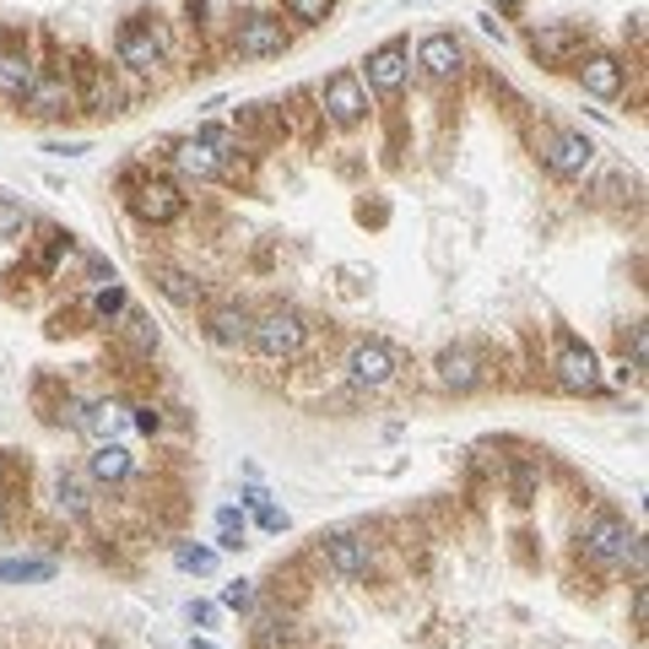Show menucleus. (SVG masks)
<instances>
[{"label": "nucleus", "instance_id": "obj_19", "mask_svg": "<svg viewBox=\"0 0 649 649\" xmlns=\"http://www.w3.org/2000/svg\"><path fill=\"white\" fill-rule=\"evenodd\" d=\"M82 109H93V114H120V87L103 76V65H87V71H82Z\"/></svg>", "mask_w": 649, "mask_h": 649}, {"label": "nucleus", "instance_id": "obj_29", "mask_svg": "<svg viewBox=\"0 0 649 649\" xmlns=\"http://www.w3.org/2000/svg\"><path fill=\"white\" fill-rule=\"evenodd\" d=\"M27 206L22 200H11V195H0V238H22L27 233Z\"/></svg>", "mask_w": 649, "mask_h": 649}, {"label": "nucleus", "instance_id": "obj_22", "mask_svg": "<svg viewBox=\"0 0 649 649\" xmlns=\"http://www.w3.org/2000/svg\"><path fill=\"white\" fill-rule=\"evenodd\" d=\"M33 76H38V71H33V60H27V54L0 49V93H5V98H22Z\"/></svg>", "mask_w": 649, "mask_h": 649}, {"label": "nucleus", "instance_id": "obj_4", "mask_svg": "<svg viewBox=\"0 0 649 649\" xmlns=\"http://www.w3.org/2000/svg\"><path fill=\"white\" fill-rule=\"evenodd\" d=\"M406 76H412V54H406L401 38L379 44V49L363 60V87H374L379 98H395V93L406 87Z\"/></svg>", "mask_w": 649, "mask_h": 649}, {"label": "nucleus", "instance_id": "obj_24", "mask_svg": "<svg viewBox=\"0 0 649 649\" xmlns=\"http://www.w3.org/2000/svg\"><path fill=\"white\" fill-rule=\"evenodd\" d=\"M125 309H131V293H125L120 282H103V287L93 293V320H98V324L125 320Z\"/></svg>", "mask_w": 649, "mask_h": 649}, {"label": "nucleus", "instance_id": "obj_9", "mask_svg": "<svg viewBox=\"0 0 649 649\" xmlns=\"http://www.w3.org/2000/svg\"><path fill=\"white\" fill-rule=\"evenodd\" d=\"M541 158H547L552 173L579 179V173L596 162V142H590V136H579V131H547V136H541Z\"/></svg>", "mask_w": 649, "mask_h": 649}, {"label": "nucleus", "instance_id": "obj_23", "mask_svg": "<svg viewBox=\"0 0 649 649\" xmlns=\"http://www.w3.org/2000/svg\"><path fill=\"white\" fill-rule=\"evenodd\" d=\"M173 162H179V173H189V179H217V173H222V158H217L211 147H200V142H184V147L173 152Z\"/></svg>", "mask_w": 649, "mask_h": 649}, {"label": "nucleus", "instance_id": "obj_30", "mask_svg": "<svg viewBox=\"0 0 649 649\" xmlns=\"http://www.w3.org/2000/svg\"><path fill=\"white\" fill-rule=\"evenodd\" d=\"M125 335H131V346H136V352H158V324L147 320V315H131V309H125Z\"/></svg>", "mask_w": 649, "mask_h": 649}, {"label": "nucleus", "instance_id": "obj_15", "mask_svg": "<svg viewBox=\"0 0 649 649\" xmlns=\"http://www.w3.org/2000/svg\"><path fill=\"white\" fill-rule=\"evenodd\" d=\"M536 54L547 60V65H568V60H579L585 54V27L579 22H547V27H536Z\"/></svg>", "mask_w": 649, "mask_h": 649}, {"label": "nucleus", "instance_id": "obj_7", "mask_svg": "<svg viewBox=\"0 0 649 649\" xmlns=\"http://www.w3.org/2000/svg\"><path fill=\"white\" fill-rule=\"evenodd\" d=\"M395 368H401V357H395L384 341H357V346L346 352V379H352L357 390H384V384L395 379Z\"/></svg>", "mask_w": 649, "mask_h": 649}, {"label": "nucleus", "instance_id": "obj_5", "mask_svg": "<svg viewBox=\"0 0 649 649\" xmlns=\"http://www.w3.org/2000/svg\"><path fill=\"white\" fill-rule=\"evenodd\" d=\"M131 184H136L131 211H136L142 222L168 228V222H179V217H184V195H179V184H173V179H131Z\"/></svg>", "mask_w": 649, "mask_h": 649}, {"label": "nucleus", "instance_id": "obj_20", "mask_svg": "<svg viewBox=\"0 0 649 649\" xmlns=\"http://www.w3.org/2000/svg\"><path fill=\"white\" fill-rule=\"evenodd\" d=\"M120 428H125V406H120V401H93V406H87V428H82V433H87L93 444L120 439Z\"/></svg>", "mask_w": 649, "mask_h": 649}, {"label": "nucleus", "instance_id": "obj_31", "mask_svg": "<svg viewBox=\"0 0 649 649\" xmlns=\"http://www.w3.org/2000/svg\"><path fill=\"white\" fill-rule=\"evenodd\" d=\"M222 607H228V612H249V607H255V585H249V579L228 585V590H222Z\"/></svg>", "mask_w": 649, "mask_h": 649}, {"label": "nucleus", "instance_id": "obj_12", "mask_svg": "<svg viewBox=\"0 0 649 649\" xmlns=\"http://www.w3.org/2000/svg\"><path fill=\"white\" fill-rule=\"evenodd\" d=\"M114 60L131 65V71H158V60H162L158 33H152L147 22H125V27L114 33Z\"/></svg>", "mask_w": 649, "mask_h": 649}, {"label": "nucleus", "instance_id": "obj_10", "mask_svg": "<svg viewBox=\"0 0 649 649\" xmlns=\"http://www.w3.org/2000/svg\"><path fill=\"white\" fill-rule=\"evenodd\" d=\"M22 109L38 114V120H60V114H71V109H76V93H71L65 71H38V76L27 82V93H22Z\"/></svg>", "mask_w": 649, "mask_h": 649}, {"label": "nucleus", "instance_id": "obj_2", "mask_svg": "<svg viewBox=\"0 0 649 649\" xmlns=\"http://www.w3.org/2000/svg\"><path fill=\"white\" fill-rule=\"evenodd\" d=\"M304 335H309V324L298 309H271V315H260L255 330H249V346L266 357V363H287V357H298L304 352Z\"/></svg>", "mask_w": 649, "mask_h": 649}, {"label": "nucleus", "instance_id": "obj_27", "mask_svg": "<svg viewBox=\"0 0 649 649\" xmlns=\"http://www.w3.org/2000/svg\"><path fill=\"white\" fill-rule=\"evenodd\" d=\"M54 503L76 519V514H87V487H82V477H71V472H60L54 477Z\"/></svg>", "mask_w": 649, "mask_h": 649}, {"label": "nucleus", "instance_id": "obj_33", "mask_svg": "<svg viewBox=\"0 0 649 649\" xmlns=\"http://www.w3.org/2000/svg\"><path fill=\"white\" fill-rule=\"evenodd\" d=\"M287 11H293V22H324L330 0H287Z\"/></svg>", "mask_w": 649, "mask_h": 649}, {"label": "nucleus", "instance_id": "obj_38", "mask_svg": "<svg viewBox=\"0 0 649 649\" xmlns=\"http://www.w3.org/2000/svg\"><path fill=\"white\" fill-rule=\"evenodd\" d=\"M492 5H503V11H509V5H519V0H492Z\"/></svg>", "mask_w": 649, "mask_h": 649}, {"label": "nucleus", "instance_id": "obj_3", "mask_svg": "<svg viewBox=\"0 0 649 649\" xmlns=\"http://www.w3.org/2000/svg\"><path fill=\"white\" fill-rule=\"evenodd\" d=\"M233 49H238L244 60H271V54H282V49H287V27H282V16H271V11H249V16L233 27Z\"/></svg>", "mask_w": 649, "mask_h": 649}, {"label": "nucleus", "instance_id": "obj_34", "mask_svg": "<svg viewBox=\"0 0 649 649\" xmlns=\"http://www.w3.org/2000/svg\"><path fill=\"white\" fill-rule=\"evenodd\" d=\"M60 423L82 433V428H87V401H76V395H65V401H60Z\"/></svg>", "mask_w": 649, "mask_h": 649}, {"label": "nucleus", "instance_id": "obj_8", "mask_svg": "<svg viewBox=\"0 0 649 649\" xmlns=\"http://www.w3.org/2000/svg\"><path fill=\"white\" fill-rule=\"evenodd\" d=\"M552 368H558V384L563 390H596L601 384V363H596V352L579 341V335H558V357H552Z\"/></svg>", "mask_w": 649, "mask_h": 649}, {"label": "nucleus", "instance_id": "obj_28", "mask_svg": "<svg viewBox=\"0 0 649 649\" xmlns=\"http://www.w3.org/2000/svg\"><path fill=\"white\" fill-rule=\"evenodd\" d=\"M217 536H222L217 541L222 552H238L244 547V514L238 509H217Z\"/></svg>", "mask_w": 649, "mask_h": 649}, {"label": "nucleus", "instance_id": "obj_11", "mask_svg": "<svg viewBox=\"0 0 649 649\" xmlns=\"http://www.w3.org/2000/svg\"><path fill=\"white\" fill-rule=\"evenodd\" d=\"M320 552L341 579H363L368 563H374V547H368V536H357V530H330Z\"/></svg>", "mask_w": 649, "mask_h": 649}, {"label": "nucleus", "instance_id": "obj_32", "mask_svg": "<svg viewBox=\"0 0 649 649\" xmlns=\"http://www.w3.org/2000/svg\"><path fill=\"white\" fill-rule=\"evenodd\" d=\"M255 519H260V530H271V536H282V530H287V509H277L271 498L255 509Z\"/></svg>", "mask_w": 649, "mask_h": 649}, {"label": "nucleus", "instance_id": "obj_35", "mask_svg": "<svg viewBox=\"0 0 649 649\" xmlns=\"http://www.w3.org/2000/svg\"><path fill=\"white\" fill-rule=\"evenodd\" d=\"M131 423H136V428H142V433H147V439H152V433H162V412H158V406H152V401H142V406H136V417H131Z\"/></svg>", "mask_w": 649, "mask_h": 649}, {"label": "nucleus", "instance_id": "obj_14", "mask_svg": "<svg viewBox=\"0 0 649 649\" xmlns=\"http://www.w3.org/2000/svg\"><path fill=\"white\" fill-rule=\"evenodd\" d=\"M574 76H579V87L590 93V98H617L623 93V82H628V65L617 60V54H585L579 65H574Z\"/></svg>", "mask_w": 649, "mask_h": 649}, {"label": "nucleus", "instance_id": "obj_21", "mask_svg": "<svg viewBox=\"0 0 649 649\" xmlns=\"http://www.w3.org/2000/svg\"><path fill=\"white\" fill-rule=\"evenodd\" d=\"M158 287H162V298H168V304H179V309L200 304V293H206L189 271H173V266H158Z\"/></svg>", "mask_w": 649, "mask_h": 649}, {"label": "nucleus", "instance_id": "obj_18", "mask_svg": "<svg viewBox=\"0 0 649 649\" xmlns=\"http://www.w3.org/2000/svg\"><path fill=\"white\" fill-rule=\"evenodd\" d=\"M206 324H211V341H217V346H244L249 330H255V315L238 309V304H222V309H211Z\"/></svg>", "mask_w": 649, "mask_h": 649}, {"label": "nucleus", "instance_id": "obj_25", "mask_svg": "<svg viewBox=\"0 0 649 649\" xmlns=\"http://www.w3.org/2000/svg\"><path fill=\"white\" fill-rule=\"evenodd\" d=\"M0 579H16V585H44V579H54V563H38V558H5V563H0Z\"/></svg>", "mask_w": 649, "mask_h": 649}, {"label": "nucleus", "instance_id": "obj_6", "mask_svg": "<svg viewBox=\"0 0 649 649\" xmlns=\"http://www.w3.org/2000/svg\"><path fill=\"white\" fill-rule=\"evenodd\" d=\"M324 114H330V125H341V131L363 125V114H368V87H363L357 71H335V76L324 82Z\"/></svg>", "mask_w": 649, "mask_h": 649}, {"label": "nucleus", "instance_id": "obj_37", "mask_svg": "<svg viewBox=\"0 0 649 649\" xmlns=\"http://www.w3.org/2000/svg\"><path fill=\"white\" fill-rule=\"evenodd\" d=\"M189 623L211 628V623H217V607H206V601H189Z\"/></svg>", "mask_w": 649, "mask_h": 649}, {"label": "nucleus", "instance_id": "obj_26", "mask_svg": "<svg viewBox=\"0 0 649 649\" xmlns=\"http://www.w3.org/2000/svg\"><path fill=\"white\" fill-rule=\"evenodd\" d=\"M173 563H179L184 574H211V568H217V552L200 547V541H179V547H173Z\"/></svg>", "mask_w": 649, "mask_h": 649}, {"label": "nucleus", "instance_id": "obj_16", "mask_svg": "<svg viewBox=\"0 0 649 649\" xmlns=\"http://www.w3.org/2000/svg\"><path fill=\"white\" fill-rule=\"evenodd\" d=\"M433 368H439V384L455 390V395H466V390L482 384V357H477L472 346H444Z\"/></svg>", "mask_w": 649, "mask_h": 649}, {"label": "nucleus", "instance_id": "obj_36", "mask_svg": "<svg viewBox=\"0 0 649 649\" xmlns=\"http://www.w3.org/2000/svg\"><path fill=\"white\" fill-rule=\"evenodd\" d=\"M645 617H649V596H645V579L634 585V628H645Z\"/></svg>", "mask_w": 649, "mask_h": 649}, {"label": "nucleus", "instance_id": "obj_17", "mask_svg": "<svg viewBox=\"0 0 649 649\" xmlns=\"http://www.w3.org/2000/svg\"><path fill=\"white\" fill-rule=\"evenodd\" d=\"M131 450L120 444V439H109V444H93V455H87V477L93 482H125L131 477Z\"/></svg>", "mask_w": 649, "mask_h": 649}, {"label": "nucleus", "instance_id": "obj_1", "mask_svg": "<svg viewBox=\"0 0 649 649\" xmlns=\"http://www.w3.org/2000/svg\"><path fill=\"white\" fill-rule=\"evenodd\" d=\"M579 541H585V552H590L596 563H607V568H634V579H645V541H639V530H634L628 519L596 514Z\"/></svg>", "mask_w": 649, "mask_h": 649}, {"label": "nucleus", "instance_id": "obj_39", "mask_svg": "<svg viewBox=\"0 0 649 649\" xmlns=\"http://www.w3.org/2000/svg\"><path fill=\"white\" fill-rule=\"evenodd\" d=\"M195 649H217V645H206V639H195Z\"/></svg>", "mask_w": 649, "mask_h": 649}, {"label": "nucleus", "instance_id": "obj_13", "mask_svg": "<svg viewBox=\"0 0 649 649\" xmlns=\"http://www.w3.org/2000/svg\"><path fill=\"white\" fill-rule=\"evenodd\" d=\"M417 65H423L433 82H455L461 65H466V49H461L455 33H428V38L417 44Z\"/></svg>", "mask_w": 649, "mask_h": 649}]
</instances>
